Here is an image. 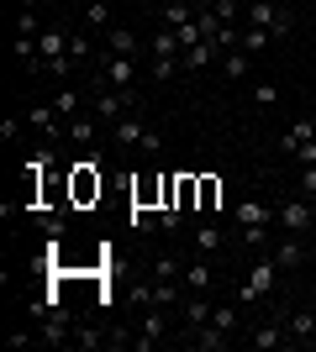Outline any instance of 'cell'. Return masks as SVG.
<instances>
[{
  "label": "cell",
  "instance_id": "1",
  "mask_svg": "<svg viewBox=\"0 0 316 352\" xmlns=\"http://www.w3.org/2000/svg\"><path fill=\"white\" fill-rule=\"evenodd\" d=\"M280 274L285 268L274 263L269 252L258 258L253 268H248V279H242V289H238V305H253V300H274V289H280Z\"/></svg>",
  "mask_w": 316,
  "mask_h": 352
},
{
  "label": "cell",
  "instance_id": "2",
  "mask_svg": "<svg viewBox=\"0 0 316 352\" xmlns=\"http://www.w3.org/2000/svg\"><path fill=\"white\" fill-rule=\"evenodd\" d=\"M105 190L101 179V158H79L74 168H69V206H95Z\"/></svg>",
  "mask_w": 316,
  "mask_h": 352
},
{
  "label": "cell",
  "instance_id": "3",
  "mask_svg": "<svg viewBox=\"0 0 316 352\" xmlns=\"http://www.w3.org/2000/svg\"><path fill=\"white\" fill-rule=\"evenodd\" d=\"M274 221H280V232H295V236H311L316 232V200H285V206L274 210Z\"/></svg>",
  "mask_w": 316,
  "mask_h": 352
},
{
  "label": "cell",
  "instance_id": "4",
  "mask_svg": "<svg viewBox=\"0 0 316 352\" xmlns=\"http://www.w3.org/2000/svg\"><path fill=\"white\" fill-rule=\"evenodd\" d=\"M169 321H174V310H164V305H143V331L132 337V347H137V352L158 347V342H164V331H169Z\"/></svg>",
  "mask_w": 316,
  "mask_h": 352
},
{
  "label": "cell",
  "instance_id": "5",
  "mask_svg": "<svg viewBox=\"0 0 316 352\" xmlns=\"http://www.w3.org/2000/svg\"><path fill=\"white\" fill-rule=\"evenodd\" d=\"M132 105H137L132 89H101V95H95V111H90V116H95V121H111V126H116L121 116H132Z\"/></svg>",
  "mask_w": 316,
  "mask_h": 352
},
{
  "label": "cell",
  "instance_id": "6",
  "mask_svg": "<svg viewBox=\"0 0 316 352\" xmlns=\"http://www.w3.org/2000/svg\"><path fill=\"white\" fill-rule=\"evenodd\" d=\"M248 27H264L269 37H285L290 32V11H280L274 0H248Z\"/></svg>",
  "mask_w": 316,
  "mask_h": 352
},
{
  "label": "cell",
  "instance_id": "7",
  "mask_svg": "<svg viewBox=\"0 0 316 352\" xmlns=\"http://www.w3.org/2000/svg\"><path fill=\"white\" fill-rule=\"evenodd\" d=\"M37 337H43L48 347H69V342H74V321H69L63 310H48L43 326H37Z\"/></svg>",
  "mask_w": 316,
  "mask_h": 352
},
{
  "label": "cell",
  "instance_id": "8",
  "mask_svg": "<svg viewBox=\"0 0 316 352\" xmlns=\"http://www.w3.org/2000/svg\"><path fill=\"white\" fill-rule=\"evenodd\" d=\"M132 79H137V58H111V53H105V63H101V85H111V89H132Z\"/></svg>",
  "mask_w": 316,
  "mask_h": 352
},
{
  "label": "cell",
  "instance_id": "9",
  "mask_svg": "<svg viewBox=\"0 0 316 352\" xmlns=\"http://www.w3.org/2000/svg\"><path fill=\"white\" fill-rule=\"evenodd\" d=\"M105 53H111V58H137V47H148V43H137V32L132 27H105Z\"/></svg>",
  "mask_w": 316,
  "mask_h": 352
},
{
  "label": "cell",
  "instance_id": "10",
  "mask_svg": "<svg viewBox=\"0 0 316 352\" xmlns=\"http://www.w3.org/2000/svg\"><path fill=\"white\" fill-rule=\"evenodd\" d=\"M148 132H153V126H143L137 116H121L116 126H111V142H116V147H143V142H148Z\"/></svg>",
  "mask_w": 316,
  "mask_h": 352
},
{
  "label": "cell",
  "instance_id": "11",
  "mask_svg": "<svg viewBox=\"0 0 316 352\" xmlns=\"http://www.w3.org/2000/svg\"><path fill=\"white\" fill-rule=\"evenodd\" d=\"M269 258H274V263H280V268H295V263H301V258H306V242H301V236H295V232H285V236H280V242H274V248H269Z\"/></svg>",
  "mask_w": 316,
  "mask_h": 352
},
{
  "label": "cell",
  "instance_id": "12",
  "mask_svg": "<svg viewBox=\"0 0 316 352\" xmlns=\"http://www.w3.org/2000/svg\"><path fill=\"white\" fill-rule=\"evenodd\" d=\"M148 53H153V58H180V53H185L180 32H174V27H158V32L148 37Z\"/></svg>",
  "mask_w": 316,
  "mask_h": 352
},
{
  "label": "cell",
  "instance_id": "13",
  "mask_svg": "<svg viewBox=\"0 0 316 352\" xmlns=\"http://www.w3.org/2000/svg\"><path fill=\"white\" fill-rule=\"evenodd\" d=\"M285 331H290L295 347H306V342L316 337V316H311V310H290V316H285Z\"/></svg>",
  "mask_w": 316,
  "mask_h": 352
},
{
  "label": "cell",
  "instance_id": "14",
  "mask_svg": "<svg viewBox=\"0 0 316 352\" xmlns=\"http://www.w3.org/2000/svg\"><path fill=\"white\" fill-rule=\"evenodd\" d=\"M248 342H253L258 352H264V347H290V331H285V321H264V326H253V337H248Z\"/></svg>",
  "mask_w": 316,
  "mask_h": 352
},
{
  "label": "cell",
  "instance_id": "15",
  "mask_svg": "<svg viewBox=\"0 0 316 352\" xmlns=\"http://www.w3.org/2000/svg\"><path fill=\"white\" fill-rule=\"evenodd\" d=\"M311 137H316V121H311V116H301V121H290V126H285L280 147H285V153H301V147L311 142Z\"/></svg>",
  "mask_w": 316,
  "mask_h": 352
},
{
  "label": "cell",
  "instance_id": "16",
  "mask_svg": "<svg viewBox=\"0 0 316 352\" xmlns=\"http://www.w3.org/2000/svg\"><path fill=\"white\" fill-rule=\"evenodd\" d=\"M206 289H211V258L196 252V263L185 268V294H206Z\"/></svg>",
  "mask_w": 316,
  "mask_h": 352
},
{
  "label": "cell",
  "instance_id": "17",
  "mask_svg": "<svg viewBox=\"0 0 316 352\" xmlns=\"http://www.w3.org/2000/svg\"><path fill=\"white\" fill-rule=\"evenodd\" d=\"M232 216H238V226H269L274 210L264 206V200H238V210H232Z\"/></svg>",
  "mask_w": 316,
  "mask_h": 352
},
{
  "label": "cell",
  "instance_id": "18",
  "mask_svg": "<svg viewBox=\"0 0 316 352\" xmlns=\"http://www.w3.org/2000/svg\"><path fill=\"white\" fill-rule=\"evenodd\" d=\"M206 321H211V300L206 294H190V300H185V337H190L196 326H206Z\"/></svg>",
  "mask_w": 316,
  "mask_h": 352
},
{
  "label": "cell",
  "instance_id": "19",
  "mask_svg": "<svg viewBox=\"0 0 316 352\" xmlns=\"http://www.w3.org/2000/svg\"><path fill=\"white\" fill-rule=\"evenodd\" d=\"M59 111H53V105H32L27 111V126H37V132H48V137H59Z\"/></svg>",
  "mask_w": 316,
  "mask_h": 352
},
{
  "label": "cell",
  "instance_id": "20",
  "mask_svg": "<svg viewBox=\"0 0 316 352\" xmlns=\"http://www.w3.org/2000/svg\"><path fill=\"white\" fill-rule=\"evenodd\" d=\"M196 210H206V216H211V210H222V179H216V174H200V206Z\"/></svg>",
  "mask_w": 316,
  "mask_h": 352
},
{
  "label": "cell",
  "instance_id": "21",
  "mask_svg": "<svg viewBox=\"0 0 316 352\" xmlns=\"http://www.w3.org/2000/svg\"><path fill=\"white\" fill-rule=\"evenodd\" d=\"M190 21H196V6H190V0H169L164 6V27H190Z\"/></svg>",
  "mask_w": 316,
  "mask_h": 352
},
{
  "label": "cell",
  "instance_id": "22",
  "mask_svg": "<svg viewBox=\"0 0 316 352\" xmlns=\"http://www.w3.org/2000/svg\"><path fill=\"white\" fill-rule=\"evenodd\" d=\"M211 58H222V47L211 43V37H206V43H196V47H185V69H206Z\"/></svg>",
  "mask_w": 316,
  "mask_h": 352
},
{
  "label": "cell",
  "instance_id": "23",
  "mask_svg": "<svg viewBox=\"0 0 316 352\" xmlns=\"http://www.w3.org/2000/svg\"><path fill=\"white\" fill-rule=\"evenodd\" d=\"M222 248V226L216 221H206V226H196V252L200 258H211V252Z\"/></svg>",
  "mask_w": 316,
  "mask_h": 352
},
{
  "label": "cell",
  "instance_id": "24",
  "mask_svg": "<svg viewBox=\"0 0 316 352\" xmlns=\"http://www.w3.org/2000/svg\"><path fill=\"white\" fill-rule=\"evenodd\" d=\"M211 326H222L227 337H232V331L242 326V310L238 305H211Z\"/></svg>",
  "mask_w": 316,
  "mask_h": 352
},
{
  "label": "cell",
  "instance_id": "25",
  "mask_svg": "<svg viewBox=\"0 0 316 352\" xmlns=\"http://www.w3.org/2000/svg\"><path fill=\"white\" fill-rule=\"evenodd\" d=\"M53 111H59L63 121H74V116H79V89H74V85H63L59 95H53Z\"/></svg>",
  "mask_w": 316,
  "mask_h": 352
},
{
  "label": "cell",
  "instance_id": "26",
  "mask_svg": "<svg viewBox=\"0 0 316 352\" xmlns=\"http://www.w3.org/2000/svg\"><path fill=\"white\" fill-rule=\"evenodd\" d=\"M63 126H69V142H79V147L95 142V116H74V121H63Z\"/></svg>",
  "mask_w": 316,
  "mask_h": 352
},
{
  "label": "cell",
  "instance_id": "27",
  "mask_svg": "<svg viewBox=\"0 0 316 352\" xmlns=\"http://www.w3.org/2000/svg\"><path fill=\"white\" fill-rule=\"evenodd\" d=\"M248 58H253V53H242V47L222 53V74H227V79H242V74H248Z\"/></svg>",
  "mask_w": 316,
  "mask_h": 352
},
{
  "label": "cell",
  "instance_id": "28",
  "mask_svg": "<svg viewBox=\"0 0 316 352\" xmlns=\"http://www.w3.org/2000/svg\"><path fill=\"white\" fill-rule=\"evenodd\" d=\"M238 47H242V53H264V47H269V32H264V27H248Z\"/></svg>",
  "mask_w": 316,
  "mask_h": 352
},
{
  "label": "cell",
  "instance_id": "29",
  "mask_svg": "<svg viewBox=\"0 0 316 352\" xmlns=\"http://www.w3.org/2000/svg\"><path fill=\"white\" fill-rule=\"evenodd\" d=\"M85 21H90L95 32H105V27H111V6H105V0H95L90 11H85Z\"/></svg>",
  "mask_w": 316,
  "mask_h": 352
},
{
  "label": "cell",
  "instance_id": "30",
  "mask_svg": "<svg viewBox=\"0 0 316 352\" xmlns=\"http://www.w3.org/2000/svg\"><path fill=\"white\" fill-rule=\"evenodd\" d=\"M101 331H95V326H74V347H85V352H90V347H101Z\"/></svg>",
  "mask_w": 316,
  "mask_h": 352
},
{
  "label": "cell",
  "instance_id": "31",
  "mask_svg": "<svg viewBox=\"0 0 316 352\" xmlns=\"http://www.w3.org/2000/svg\"><path fill=\"white\" fill-rule=\"evenodd\" d=\"M69 58H74V63L90 58V37H74V32H69Z\"/></svg>",
  "mask_w": 316,
  "mask_h": 352
},
{
  "label": "cell",
  "instance_id": "32",
  "mask_svg": "<svg viewBox=\"0 0 316 352\" xmlns=\"http://www.w3.org/2000/svg\"><path fill=\"white\" fill-rule=\"evenodd\" d=\"M153 274H158V279H180V258H158Z\"/></svg>",
  "mask_w": 316,
  "mask_h": 352
},
{
  "label": "cell",
  "instance_id": "33",
  "mask_svg": "<svg viewBox=\"0 0 316 352\" xmlns=\"http://www.w3.org/2000/svg\"><path fill=\"white\" fill-rule=\"evenodd\" d=\"M174 69H180V58H153V79H174Z\"/></svg>",
  "mask_w": 316,
  "mask_h": 352
},
{
  "label": "cell",
  "instance_id": "34",
  "mask_svg": "<svg viewBox=\"0 0 316 352\" xmlns=\"http://www.w3.org/2000/svg\"><path fill=\"white\" fill-rule=\"evenodd\" d=\"M301 190H306V200H316V163L301 168Z\"/></svg>",
  "mask_w": 316,
  "mask_h": 352
},
{
  "label": "cell",
  "instance_id": "35",
  "mask_svg": "<svg viewBox=\"0 0 316 352\" xmlns=\"http://www.w3.org/2000/svg\"><path fill=\"white\" fill-rule=\"evenodd\" d=\"M206 11H216L227 27H232V16H238V0H216V6H206Z\"/></svg>",
  "mask_w": 316,
  "mask_h": 352
},
{
  "label": "cell",
  "instance_id": "36",
  "mask_svg": "<svg viewBox=\"0 0 316 352\" xmlns=\"http://www.w3.org/2000/svg\"><path fill=\"white\" fill-rule=\"evenodd\" d=\"M16 37H37V16L21 11V21H16Z\"/></svg>",
  "mask_w": 316,
  "mask_h": 352
},
{
  "label": "cell",
  "instance_id": "37",
  "mask_svg": "<svg viewBox=\"0 0 316 352\" xmlns=\"http://www.w3.org/2000/svg\"><path fill=\"white\" fill-rule=\"evenodd\" d=\"M253 100L258 105H274V100H280V89H274V85H253Z\"/></svg>",
  "mask_w": 316,
  "mask_h": 352
},
{
  "label": "cell",
  "instance_id": "38",
  "mask_svg": "<svg viewBox=\"0 0 316 352\" xmlns=\"http://www.w3.org/2000/svg\"><path fill=\"white\" fill-rule=\"evenodd\" d=\"M295 158H301V168H306V163H316V137H311V142L301 147V153H295Z\"/></svg>",
  "mask_w": 316,
  "mask_h": 352
},
{
  "label": "cell",
  "instance_id": "39",
  "mask_svg": "<svg viewBox=\"0 0 316 352\" xmlns=\"http://www.w3.org/2000/svg\"><path fill=\"white\" fill-rule=\"evenodd\" d=\"M306 258H311V263H316V232H311V242H306Z\"/></svg>",
  "mask_w": 316,
  "mask_h": 352
},
{
  "label": "cell",
  "instance_id": "40",
  "mask_svg": "<svg viewBox=\"0 0 316 352\" xmlns=\"http://www.w3.org/2000/svg\"><path fill=\"white\" fill-rule=\"evenodd\" d=\"M21 11H37V0H21Z\"/></svg>",
  "mask_w": 316,
  "mask_h": 352
}]
</instances>
